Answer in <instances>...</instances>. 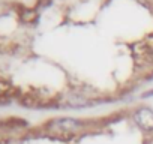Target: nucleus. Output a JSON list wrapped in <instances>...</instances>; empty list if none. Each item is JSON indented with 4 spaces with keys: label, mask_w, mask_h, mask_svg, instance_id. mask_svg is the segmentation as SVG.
<instances>
[{
    "label": "nucleus",
    "mask_w": 153,
    "mask_h": 144,
    "mask_svg": "<svg viewBox=\"0 0 153 144\" xmlns=\"http://www.w3.org/2000/svg\"><path fill=\"white\" fill-rule=\"evenodd\" d=\"M83 125H84L83 120L74 119V117H62V119H56V120L48 122L45 128L51 132H71V131L81 128Z\"/></svg>",
    "instance_id": "nucleus-1"
},
{
    "label": "nucleus",
    "mask_w": 153,
    "mask_h": 144,
    "mask_svg": "<svg viewBox=\"0 0 153 144\" xmlns=\"http://www.w3.org/2000/svg\"><path fill=\"white\" fill-rule=\"evenodd\" d=\"M134 120L143 131H153V111L149 108H140L134 114Z\"/></svg>",
    "instance_id": "nucleus-2"
},
{
    "label": "nucleus",
    "mask_w": 153,
    "mask_h": 144,
    "mask_svg": "<svg viewBox=\"0 0 153 144\" xmlns=\"http://www.w3.org/2000/svg\"><path fill=\"white\" fill-rule=\"evenodd\" d=\"M20 104L24 105V107H29V108H35V107H45V105H50V104H45L41 101V98H36V96H30V95H24L20 98Z\"/></svg>",
    "instance_id": "nucleus-3"
},
{
    "label": "nucleus",
    "mask_w": 153,
    "mask_h": 144,
    "mask_svg": "<svg viewBox=\"0 0 153 144\" xmlns=\"http://www.w3.org/2000/svg\"><path fill=\"white\" fill-rule=\"evenodd\" d=\"M68 105H71V107H89V105H92V102H90L87 98L74 96V98H69Z\"/></svg>",
    "instance_id": "nucleus-4"
},
{
    "label": "nucleus",
    "mask_w": 153,
    "mask_h": 144,
    "mask_svg": "<svg viewBox=\"0 0 153 144\" xmlns=\"http://www.w3.org/2000/svg\"><path fill=\"white\" fill-rule=\"evenodd\" d=\"M21 18H23V21L30 23V21H33V18H35V12H33V11H24V12L21 14Z\"/></svg>",
    "instance_id": "nucleus-5"
}]
</instances>
